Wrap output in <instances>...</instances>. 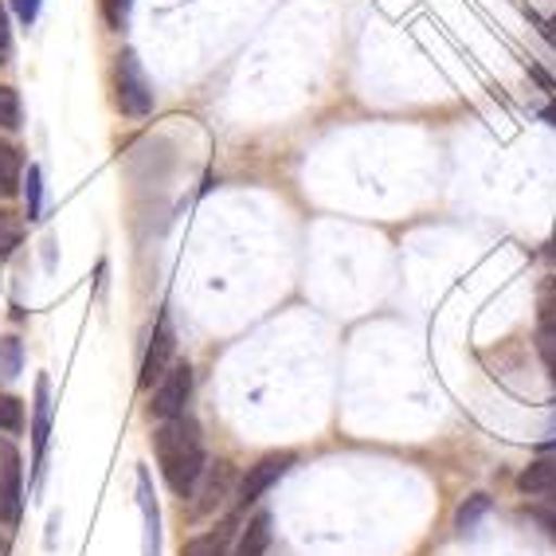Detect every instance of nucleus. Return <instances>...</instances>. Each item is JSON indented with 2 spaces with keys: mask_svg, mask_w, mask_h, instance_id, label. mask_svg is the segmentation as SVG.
I'll list each match as a JSON object with an SVG mask.
<instances>
[{
  "mask_svg": "<svg viewBox=\"0 0 556 556\" xmlns=\"http://www.w3.org/2000/svg\"><path fill=\"white\" fill-rule=\"evenodd\" d=\"M153 455H157L161 478L169 482L173 494L189 497L197 490L200 475H204V439L189 416L165 419L153 431Z\"/></svg>",
  "mask_w": 556,
  "mask_h": 556,
  "instance_id": "obj_1",
  "label": "nucleus"
},
{
  "mask_svg": "<svg viewBox=\"0 0 556 556\" xmlns=\"http://www.w3.org/2000/svg\"><path fill=\"white\" fill-rule=\"evenodd\" d=\"M114 102L126 118H146L153 110V87L138 63V51H122L114 63Z\"/></svg>",
  "mask_w": 556,
  "mask_h": 556,
  "instance_id": "obj_2",
  "label": "nucleus"
},
{
  "mask_svg": "<svg viewBox=\"0 0 556 556\" xmlns=\"http://www.w3.org/2000/svg\"><path fill=\"white\" fill-rule=\"evenodd\" d=\"M24 514V463L9 439H0V526H21Z\"/></svg>",
  "mask_w": 556,
  "mask_h": 556,
  "instance_id": "obj_3",
  "label": "nucleus"
},
{
  "mask_svg": "<svg viewBox=\"0 0 556 556\" xmlns=\"http://www.w3.org/2000/svg\"><path fill=\"white\" fill-rule=\"evenodd\" d=\"M189 396H192V365L189 361H173V368L157 380V388H153L150 412L161 424H165V419H177V416H185Z\"/></svg>",
  "mask_w": 556,
  "mask_h": 556,
  "instance_id": "obj_4",
  "label": "nucleus"
},
{
  "mask_svg": "<svg viewBox=\"0 0 556 556\" xmlns=\"http://www.w3.org/2000/svg\"><path fill=\"white\" fill-rule=\"evenodd\" d=\"M294 463H299V455H294V451H270V455H263L255 467H248V475L239 478L236 502H239V506H251V502H258V497L267 494V490L275 486L278 478L287 475Z\"/></svg>",
  "mask_w": 556,
  "mask_h": 556,
  "instance_id": "obj_5",
  "label": "nucleus"
},
{
  "mask_svg": "<svg viewBox=\"0 0 556 556\" xmlns=\"http://www.w3.org/2000/svg\"><path fill=\"white\" fill-rule=\"evenodd\" d=\"M173 349H177V333H173L169 314H161L150 349H146V361H141V388H157V380L173 368Z\"/></svg>",
  "mask_w": 556,
  "mask_h": 556,
  "instance_id": "obj_6",
  "label": "nucleus"
},
{
  "mask_svg": "<svg viewBox=\"0 0 556 556\" xmlns=\"http://www.w3.org/2000/svg\"><path fill=\"white\" fill-rule=\"evenodd\" d=\"M48 435H51V384L48 377L36 380V404H31V455H36V482L43 475V455H48Z\"/></svg>",
  "mask_w": 556,
  "mask_h": 556,
  "instance_id": "obj_7",
  "label": "nucleus"
},
{
  "mask_svg": "<svg viewBox=\"0 0 556 556\" xmlns=\"http://www.w3.org/2000/svg\"><path fill=\"white\" fill-rule=\"evenodd\" d=\"M517 490L529 497H556V455L533 458V463L517 475Z\"/></svg>",
  "mask_w": 556,
  "mask_h": 556,
  "instance_id": "obj_8",
  "label": "nucleus"
},
{
  "mask_svg": "<svg viewBox=\"0 0 556 556\" xmlns=\"http://www.w3.org/2000/svg\"><path fill=\"white\" fill-rule=\"evenodd\" d=\"M138 502H141V517H146V556H161V514L157 502H153L150 490V470H138Z\"/></svg>",
  "mask_w": 556,
  "mask_h": 556,
  "instance_id": "obj_9",
  "label": "nucleus"
},
{
  "mask_svg": "<svg viewBox=\"0 0 556 556\" xmlns=\"http://www.w3.org/2000/svg\"><path fill=\"white\" fill-rule=\"evenodd\" d=\"M270 545V514H255L236 545V556H263Z\"/></svg>",
  "mask_w": 556,
  "mask_h": 556,
  "instance_id": "obj_10",
  "label": "nucleus"
},
{
  "mask_svg": "<svg viewBox=\"0 0 556 556\" xmlns=\"http://www.w3.org/2000/svg\"><path fill=\"white\" fill-rule=\"evenodd\" d=\"M21 177H24L21 150L12 141H0V197H12V192L21 189Z\"/></svg>",
  "mask_w": 556,
  "mask_h": 556,
  "instance_id": "obj_11",
  "label": "nucleus"
},
{
  "mask_svg": "<svg viewBox=\"0 0 556 556\" xmlns=\"http://www.w3.org/2000/svg\"><path fill=\"white\" fill-rule=\"evenodd\" d=\"M490 514V497L486 494H470L455 514V533L458 536H470L478 526H482V517Z\"/></svg>",
  "mask_w": 556,
  "mask_h": 556,
  "instance_id": "obj_12",
  "label": "nucleus"
},
{
  "mask_svg": "<svg viewBox=\"0 0 556 556\" xmlns=\"http://www.w3.org/2000/svg\"><path fill=\"white\" fill-rule=\"evenodd\" d=\"M228 526L216 529V533L192 536L189 545H185V556H228Z\"/></svg>",
  "mask_w": 556,
  "mask_h": 556,
  "instance_id": "obj_13",
  "label": "nucleus"
},
{
  "mask_svg": "<svg viewBox=\"0 0 556 556\" xmlns=\"http://www.w3.org/2000/svg\"><path fill=\"white\" fill-rule=\"evenodd\" d=\"M536 353H541V365H545L548 380L556 388V321H541L536 326Z\"/></svg>",
  "mask_w": 556,
  "mask_h": 556,
  "instance_id": "obj_14",
  "label": "nucleus"
},
{
  "mask_svg": "<svg viewBox=\"0 0 556 556\" xmlns=\"http://www.w3.org/2000/svg\"><path fill=\"white\" fill-rule=\"evenodd\" d=\"M24 424H28V416H24V400L12 396V392H0V431L16 435V431H24Z\"/></svg>",
  "mask_w": 556,
  "mask_h": 556,
  "instance_id": "obj_15",
  "label": "nucleus"
},
{
  "mask_svg": "<svg viewBox=\"0 0 556 556\" xmlns=\"http://www.w3.org/2000/svg\"><path fill=\"white\" fill-rule=\"evenodd\" d=\"M21 243H24V219L12 216V212H0V258H9Z\"/></svg>",
  "mask_w": 556,
  "mask_h": 556,
  "instance_id": "obj_16",
  "label": "nucleus"
},
{
  "mask_svg": "<svg viewBox=\"0 0 556 556\" xmlns=\"http://www.w3.org/2000/svg\"><path fill=\"white\" fill-rule=\"evenodd\" d=\"M24 368V345L16 338H0V377L12 380Z\"/></svg>",
  "mask_w": 556,
  "mask_h": 556,
  "instance_id": "obj_17",
  "label": "nucleus"
},
{
  "mask_svg": "<svg viewBox=\"0 0 556 556\" xmlns=\"http://www.w3.org/2000/svg\"><path fill=\"white\" fill-rule=\"evenodd\" d=\"M24 197H28V219H40L43 216V169L40 165H31L28 169V189H24Z\"/></svg>",
  "mask_w": 556,
  "mask_h": 556,
  "instance_id": "obj_18",
  "label": "nucleus"
},
{
  "mask_svg": "<svg viewBox=\"0 0 556 556\" xmlns=\"http://www.w3.org/2000/svg\"><path fill=\"white\" fill-rule=\"evenodd\" d=\"M99 9H102V21H106V28L122 31L129 21V9H134V0H99Z\"/></svg>",
  "mask_w": 556,
  "mask_h": 556,
  "instance_id": "obj_19",
  "label": "nucleus"
},
{
  "mask_svg": "<svg viewBox=\"0 0 556 556\" xmlns=\"http://www.w3.org/2000/svg\"><path fill=\"white\" fill-rule=\"evenodd\" d=\"M21 126V99L12 87H0V129H16Z\"/></svg>",
  "mask_w": 556,
  "mask_h": 556,
  "instance_id": "obj_20",
  "label": "nucleus"
},
{
  "mask_svg": "<svg viewBox=\"0 0 556 556\" xmlns=\"http://www.w3.org/2000/svg\"><path fill=\"white\" fill-rule=\"evenodd\" d=\"M526 514L533 517L536 526H545L548 536H556V497H553V506H529Z\"/></svg>",
  "mask_w": 556,
  "mask_h": 556,
  "instance_id": "obj_21",
  "label": "nucleus"
},
{
  "mask_svg": "<svg viewBox=\"0 0 556 556\" xmlns=\"http://www.w3.org/2000/svg\"><path fill=\"white\" fill-rule=\"evenodd\" d=\"M12 60V28H9V12L0 4V63Z\"/></svg>",
  "mask_w": 556,
  "mask_h": 556,
  "instance_id": "obj_22",
  "label": "nucleus"
},
{
  "mask_svg": "<svg viewBox=\"0 0 556 556\" xmlns=\"http://www.w3.org/2000/svg\"><path fill=\"white\" fill-rule=\"evenodd\" d=\"M12 9H16V16H21L24 24H36V16H40V0H12Z\"/></svg>",
  "mask_w": 556,
  "mask_h": 556,
  "instance_id": "obj_23",
  "label": "nucleus"
},
{
  "mask_svg": "<svg viewBox=\"0 0 556 556\" xmlns=\"http://www.w3.org/2000/svg\"><path fill=\"white\" fill-rule=\"evenodd\" d=\"M545 36H548V40H553V48H556V16H553V21L545 24Z\"/></svg>",
  "mask_w": 556,
  "mask_h": 556,
  "instance_id": "obj_24",
  "label": "nucleus"
},
{
  "mask_svg": "<svg viewBox=\"0 0 556 556\" xmlns=\"http://www.w3.org/2000/svg\"><path fill=\"white\" fill-rule=\"evenodd\" d=\"M0 556H9V541L4 536H0Z\"/></svg>",
  "mask_w": 556,
  "mask_h": 556,
  "instance_id": "obj_25",
  "label": "nucleus"
}]
</instances>
